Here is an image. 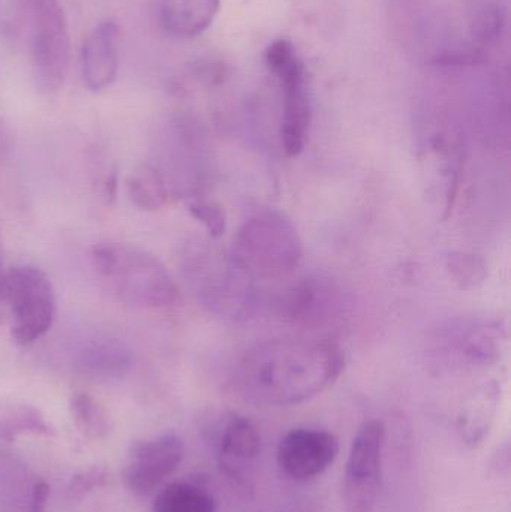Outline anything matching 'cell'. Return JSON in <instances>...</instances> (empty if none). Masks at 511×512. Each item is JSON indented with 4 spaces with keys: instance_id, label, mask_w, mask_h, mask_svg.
<instances>
[{
    "instance_id": "cell-7",
    "label": "cell",
    "mask_w": 511,
    "mask_h": 512,
    "mask_svg": "<svg viewBox=\"0 0 511 512\" xmlns=\"http://www.w3.org/2000/svg\"><path fill=\"white\" fill-rule=\"evenodd\" d=\"M204 303L224 315H239L249 303L251 277L237 264L236 259H219L209 252L188 256L186 268Z\"/></svg>"
},
{
    "instance_id": "cell-14",
    "label": "cell",
    "mask_w": 511,
    "mask_h": 512,
    "mask_svg": "<svg viewBox=\"0 0 511 512\" xmlns=\"http://www.w3.org/2000/svg\"><path fill=\"white\" fill-rule=\"evenodd\" d=\"M134 363V352L116 337H96L81 346L75 355V369L93 379L122 378Z\"/></svg>"
},
{
    "instance_id": "cell-6",
    "label": "cell",
    "mask_w": 511,
    "mask_h": 512,
    "mask_svg": "<svg viewBox=\"0 0 511 512\" xmlns=\"http://www.w3.org/2000/svg\"><path fill=\"white\" fill-rule=\"evenodd\" d=\"M386 426L381 420L363 423L354 435L344 475L348 512H374L383 484Z\"/></svg>"
},
{
    "instance_id": "cell-13",
    "label": "cell",
    "mask_w": 511,
    "mask_h": 512,
    "mask_svg": "<svg viewBox=\"0 0 511 512\" xmlns=\"http://www.w3.org/2000/svg\"><path fill=\"white\" fill-rule=\"evenodd\" d=\"M221 0H156L159 26L176 39L203 35L218 15Z\"/></svg>"
},
{
    "instance_id": "cell-4",
    "label": "cell",
    "mask_w": 511,
    "mask_h": 512,
    "mask_svg": "<svg viewBox=\"0 0 511 512\" xmlns=\"http://www.w3.org/2000/svg\"><path fill=\"white\" fill-rule=\"evenodd\" d=\"M29 32L35 81L42 92H56L65 83L69 66L68 21L60 0H20Z\"/></svg>"
},
{
    "instance_id": "cell-1",
    "label": "cell",
    "mask_w": 511,
    "mask_h": 512,
    "mask_svg": "<svg viewBox=\"0 0 511 512\" xmlns=\"http://www.w3.org/2000/svg\"><path fill=\"white\" fill-rule=\"evenodd\" d=\"M344 367V354L333 343L270 340L255 346L242 358L236 381L240 393L251 402L299 405L329 388Z\"/></svg>"
},
{
    "instance_id": "cell-18",
    "label": "cell",
    "mask_w": 511,
    "mask_h": 512,
    "mask_svg": "<svg viewBox=\"0 0 511 512\" xmlns=\"http://www.w3.org/2000/svg\"><path fill=\"white\" fill-rule=\"evenodd\" d=\"M506 29V12L501 6L488 5L480 9L471 23V38L477 47H488L503 36Z\"/></svg>"
},
{
    "instance_id": "cell-21",
    "label": "cell",
    "mask_w": 511,
    "mask_h": 512,
    "mask_svg": "<svg viewBox=\"0 0 511 512\" xmlns=\"http://www.w3.org/2000/svg\"><path fill=\"white\" fill-rule=\"evenodd\" d=\"M188 210L192 218L204 225L213 239L224 236L227 230V216L219 204L213 201L197 200L189 204Z\"/></svg>"
},
{
    "instance_id": "cell-2",
    "label": "cell",
    "mask_w": 511,
    "mask_h": 512,
    "mask_svg": "<svg viewBox=\"0 0 511 512\" xmlns=\"http://www.w3.org/2000/svg\"><path fill=\"white\" fill-rule=\"evenodd\" d=\"M93 261L125 303L159 309L179 301V289L165 265L143 249L102 243L93 249Z\"/></svg>"
},
{
    "instance_id": "cell-17",
    "label": "cell",
    "mask_w": 511,
    "mask_h": 512,
    "mask_svg": "<svg viewBox=\"0 0 511 512\" xmlns=\"http://www.w3.org/2000/svg\"><path fill=\"white\" fill-rule=\"evenodd\" d=\"M72 421L89 441H101L110 433V418L101 403L89 393H75L69 402Z\"/></svg>"
},
{
    "instance_id": "cell-11",
    "label": "cell",
    "mask_w": 511,
    "mask_h": 512,
    "mask_svg": "<svg viewBox=\"0 0 511 512\" xmlns=\"http://www.w3.org/2000/svg\"><path fill=\"white\" fill-rule=\"evenodd\" d=\"M120 29L107 20L93 27L81 47V77L87 89L101 92L116 81L120 66Z\"/></svg>"
},
{
    "instance_id": "cell-3",
    "label": "cell",
    "mask_w": 511,
    "mask_h": 512,
    "mask_svg": "<svg viewBox=\"0 0 511 512\" xmlns=\"http://www.w3.org/2000/svg\"><path fill=\"white\" fill-rule=\"evenodd\" d=\"M233 258L251 279H284L299 267L302 242L284 213L267 210L240 228Z\"/></svg>"
},
{
    "instance_id": "cell-9",
    "label": "cell",
    "mask_w": 511,
    "mask_h": 512,
    "mask_svg": "<svg viewBox=\"0 0 511 512\" xmlns=\"http://www.w3.org/2000/svg\"><path fill=\"white\" fill-rule=\"evenodd\" d=\"M284 92L281 120V143L287 156L294 158L305 149L312 122L311 95L305 65L299 54L287 57L272 69Z\"/></svg>"
},
{
    "instance_id": "cell-5",
    "label": "cell",
    "mask_w": 511,
    "mask_h": 512,
    "mask_svg": "<svg viewBox=\"0 0 511 512\" xmlns=\"http://www.w3.org/2000/svg\"><path fill=\"white\" fill-rule=\"evenodd\" d=\"M6 301L11 306V334L17 345H32L44 337L56 321L53 283L44 271L32 265L9 268Z\"/></svg>"
},
{
    "instance_id": "cell-22",
    "label": "cell",
    "mask_w": 511,
    "mask_h": 512,
    "mask_svg": "<svg viewBox=\"0 0 511 512\" xmlns=\"http://www.w3.org/2000/svg\"><path fill=\"white\" fill-rule=\"evenodd\" d=\"M107 481L108 472L104 468H92L72 478L69 493H71L72 498H81V496L93 492L98 487L104 486Z\"/></svg>"
},
{
    "instance_id": "cell-15",
    "label": "cell",
    "mask_w": 511,
    "mask_h": 512,
    "mask_svg": "<svg viewBox=\"0 0 511 512\" xmlns=\"http://www.w3.org/2000/svg\"><path fill=\"white\" fill-rule=\"evenodd\" d=\"M153 512H215L212 493L194 483L167 484L153 501Z\"/></svg>"
},
{
    "instance_id": "cell-19",
    "label": "cell",
    "mask_w": 511,
    "mask_h": 512,
    "mask_svg": "<svg viewBox=\"0 0 511 512\" xmlns=\"http://www.w3.org/2000/svg\"><path fill=\"white\" fill-rule=\"evenodd\" d=\"M447 271L461 288H474L486 277V264L480 256L467 252H453L447 256Z\"/></svg>"
},
{
    "instance_id": "cell-25",
    "label": "cell",
    "mask_w": 511,
    "mask_h": 512,
    "mask_svg": "<svg viewBox=\"0 0 511 512\" xmlns=\"http://www.w3.org/2000/svg\"><path fill=\"white\" fill-rule=\"evenodd\" d=\"M8 295V270L3 268L2 256H0V304L5 303Z\"/></svg>"
},
{
    "instance_id": "cell-16",
    "label": "cell",
    "mask_w": 511,
    "mask_h": 512,
    "mask_svg": "<svg viewBox=\"0 0 511 512\" xmlns=\"http://www.w3.org/2000/svg\"><path fill=\"white\" fill-rule=\"evenodd\" d=\"M129 200L144 212H156L167 204L168 191L164 177L152 164L138 165L126 179Z\"/></svg>"
},
{
    "instance_id": "cell-8",
    "label": "cell",
    "mask_w": 511,
    "mask_h": 512,
    "mask_svg": "<svg viewBox=\"0 0 511 512\" xmlns=\"http://www.w3.org/2000/svg\"><path fill=\"white\" fill-rule=\"evenodd\" d=\"M183 457L185 444L174 433L135 442L123 468V481L135 495H150L179 469Z\"/></svg>"
},
{
    "instance_id": "cell-20",
    "label": "cell",
    "mask_w": 511,
    "mask_h": 512,
    "mask_svg": "<svg viewBox=\"0 0 511 512\" xmlns=\"http://www.w3.org/2000/svg\"><path fill=\"white\" fill-rule=\"evenodd\" d=\"M21 433H35V435H51L53 430L47 421L42 418L36 409L23 406L18 411L12 412L5 423L2 424V435L5 438H15Z\"/></svg>"
},
{
    "instance_id": "cell-12",
    "label": "cell",
    "mask_w": 511,
    "mask_h": 512,
    "mask_svg": "<svg viewBox=\"0 0 511 512\" xmlns=\"http://www.w3.org/2000/svg\"><path fill=\"white\" fill-rule=\"evenodd\" d=\"M263 448L261 432L251 418L234 415L225 424L218 445V465L231 478L245 477Z\"/></svg>"
},
{
    "instance_id": "cell-23",
    "label": "cell",
    "mask_w": 511,
    "mask_h": 512,
    "mask_svg": "<svg viewBox=\"0 0 511 512\" xmlns=\"http://www.w3.org/2000/svg\"><path fill=\"white\" fill-rule=\"evenodd\" d=\"M48 496H50V486L45 481H36L26 512H47Z\"/></svg>"
},
{
    "instance_id": "cell-10",
    "label": "cell",
    "mask_w": 511,
    "mask_h": 512,
    "mask_svg": "<svg viewBox=\"0 0 511 512\" xmlns=\"http://www.w3.org/2000/svg\"><path fill=\"white\" fill-rule=\"evenodd\" d=\"M339 454L333 433L318 429H294L278 445V465L291 480L309 481L323 475Z\"/></svg>"
},
{
    "instance_id": "cell-24",
    "label": "cell",
    "mask_w": 511,
    "mask_h": 512,
    "mask_svg": "<svg viewBox=\"0 0 511 512\" xmlns=\"http://www.w3.org/2000/svg\"><path fill=\"white\" fill-rule=\"evenodd\" d=\"M117 189H119V174L116 168H110L107 176H105L104 183H102V200L107 206L114 203L117 197Z\"/></svg>"
}]
</instances>
